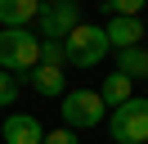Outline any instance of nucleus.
<instances>
[{"mask_svg":"<svg viewBox=\"0 0 148 144\" xmlns=\"http://www.w3.org/2000/svg\"><path fill=\"white\" fill-rule=\"evenodd\" d=\"M36 63H40V36H32V27H0V68L27 77Z\"/></svg>","mask_w":148,"mask_h":144,"instance_id":"obj_1","label":"nucleus"},{"mask_svg":"<svg viewBox=\"0 0 148 144\" xmlns=\"http://www.w3.org/2000/svg\"><path fill=\"white\" fill-rule=\"evenodd\" d=\"M63 45H67V63H72V68H99V63L112 54V45H108V32H103V27H94V23H81V27H72Z\"/></svg>","mask_w":148,"mask_h":144,"instance_id":"obj_2","label":"nucleus"},{"mask_svg":"<svg viewBox=\"0 0 148 144\" xmlns=\"http://www.w3.org/2000/svg\"><path fill=\"white\" fill-rule=\"evenodd\" d=\"M108 135L117 144H148V95H135L121 108H112Z\"/></svg>","mask_w":148,"mask_h":144,"instance_id":"obj_3","label":"nucleus"},{"mask_svg":"<svg viewBox=\"0 0 148 144\" xmlns=\"http://www.w3.org/2000/svg\"><path fill=\"white\" fill-rule=\"evenodd\" d=\"M72 27H81V0H40L36 9L40 41H67Z\"/></svg>","mask_w":148,"mask_h":144,"instance_id":"obj_4","label":"nucleus"},{"mask_svg":"<svg viewBox=\"0 0 148 144\" xmlns=\"http://www.w3.org/2000/svg\"><path fill=\"white\" fill-rule=\"evenodd\" d=\"M58 113L67 131H90V126H103V99L99 90H67Z\"/></svg>","mask_w":148,"mask_h":144,"instance_id":"obj_5","label":"nucleus"},{"mask_svg":"<svg viewBox=\"0 0 148 144\" xmlns=\"http://www.w3.org/2000/svg\"><path fill=\"white\" fill-rule=\"evenodd\" d=\"M0 140L5 144H45V126L32 113H9L5 126H0Z\"/></svg>","mask_w":148,"mask_h":144,"instance_id":"obj_6","label":"nucleus"},{"mask_svg":"<svg viewBox=\"0 0 148 144\" xmlns=\"http://www.w3.org/2000/svg\"><path fill=\"white\" fill-rule=\"evenodd\" d=\"M18 86H32L36 95H45V99H63V95H67V77H63V68H45V63H36L27 77H18Z\"/></svg>","mask_w":148,"mask_h":144,"instance_id":"obj_7","label":"nucleus"},{"mask_svg":"<svg viewBox=\"0 0 148 144\" xmlns=\"http://www.w3.org/2000/svg\"><path fill=\"white\" fill-rule=\"evenodd\" d=\"M103 32H108V45H112V50H135V45H144L148 27L139 23V18H112Z\"/></svg>","mask_w":148,"mask_h":144,"instance_id":"obj_8","label":"nucleus"},{"mask_svg":"<svg viewBox=\"0 0 148 144\" xmlns=\"http://www.w3.org/2000/svg\"><path fill=\"white\" fill-rule=\"evenodd\" d=\"M40 0H0V27H27L36 23Z\"/></svg>","mask_w":148,"mask_h":144,"instance_id":"obj_9","label":"nucleus"},{"mask_svg":"<svg viewBox=\"0 0 148 144\" xmlns=\"http://www.w3.org/2000/svg\"><path fill=\"white\" fill-rule=\"evenodd\" d=\"M99 99H103V108H121L126 99H135V81H130V77H121V72H108V77H103Z\"/></svg>","mask_w":148,"mask_h":144,"instance_id":"obj_10","label":"nucleus"},{"mask_svg":"<svg viewBox=\"0 0 148 144\" xmlns=\"http://www.w3.org/2000/svg\"><path fill=\"white\" fill-rule=\"evenodd\" d=\"M117 72L121 77H130V81H148V50L144 45H135V50H117Z\"/></svg>","mask_w":148,"mask_h":144,"instance_id":"obj_11","label":"nucleus"},{"mask_svg":"<svg viewBox=\"0 0 148 144\" xmlns=\"http://www.w3.org/2000/svg\"><path fill=\"white\" fill-rule=\"evenodd\" d=\"M40 63L45 68H67V45L63 41H40Z\"/></svg>","mask_w":148,"mask_h":144,"instance_id":"obj_12","label":"nucleus"},{"mask_svg":"<svg viewBox=\"0 0 148 144\" xmlns=\"http://www.w3.org/2000/svg\"><path fill=\"white\" fill-rule=\"evenodd\" d=\"M18 77H14V72H5L0 68V108H14V99H18Z\"/></svg>","mask_w":148,"mask_h":144,"instance_id":"obj_13","label":"nucleus"},{"mask_svg":"<svg viewBox=\"0 0 148 144\" xmlns=\"http://www.w3.org/2000/svg\"><path fill=\"white\" fill-rule=\"evenodd\" d=\"M103 5L112 9V18H139V9H144L148 0H103Z\"/></svg>","mask_w":148,"mask_h":144,"instance_id":"obj_14","label":"nucleus"},{"mask_svg":"<svg viewBox=\"0 0 148 144\" xmlns=\"http://www.w3.org/2000/svg\"><path fill=\"white\" fill-rule=\"evenodd\" d=\"M45 144H81V140H76V131L58 126V131H45Z\"/></svg>","mask_w":148,"mask_h":144,"instance_id":"obj_15","label":"nucleus"},{"mask_svg":"<svg viewBox=\"0 0 148 144\" xmlns=\"http://www.w3.org/2000/svg\"><path fill=\"white\" fill-rule=\"evenodd\" d=\"M144 50H148V36H144Z\"/></svg>","mask_w":148,"mask_h":144,"instance_id":"obj_16","label":"nucleus"}]
</instances>
